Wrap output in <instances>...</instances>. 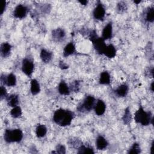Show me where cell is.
<instances>
[{"mask_svg": "<svg viewBox=\"0 0 154 154\" xmlns=\"http://www.w3.org/2000/svg\"><path fill=\"white\" fill-rule=\"evenodd\" d=\"M74 117V114L70 110L58 109L54 114L53 120L61 126H69Z\"/></svg>", "mask_w": 154, "mask_h": 154, "instance_id": "6da1fadb", "label": "cell"}, {"mask_svg": "<svg viewBox=\"0 0 154 154\" xmlns=\"http://www.w3.org/2000/svg\"><path fill=\"white\" fill-rule=\"evenodd\" d=\"M134 119L137 123H140L143 126H147L152 122V117L150 112H146L142 107H140L136 111Z\"/></svg>", "mask_w": 154, "mask_h": 154, "instance_id": "7a4b0ae2", "label": "cell"}, {"mask_svg": "<svg viewBox=\"0 0 154 154\" xmlns=\"http://www.w3.org/2000/svg\"><path fill=\"white\" fill-rule=\"evenodd\" d=\"M90 39L93 44L94 48L96 52L99 54H102L106 46L105 40L102 37H99L95 30H93L90 34Z\"/></svg>", "mask_w": 154, "mask_h": 154, "instance_id": "3957f363", "label": "cell"}, {"mask_svg": "<svg viewBox=\"0 0 154 154\" xmlns=\"http://www.w3.org/2000/svg\"><path fill=\"white\" fill-rule=\"evenodd\" d=\"M23 134L20 129H15L13 130L6 129L4 133V140L7 143L19 142L22 140Z\"/></svg>", "mask_w": 154, "mask_h": 154, "instance_id": "277c9868", "label": "cell"}, {"mask_svg": "<svg viewBox=\"0 0 154 154\" xmlns=\"http://www.w3.org/2000/svg\"><path fill=\"white\" fill-rule=\"evenodd\" d=\"M94 97L91 96H88L84 99L82 105L78 107V109L81 111L83 110L90 111L93 109V107H94Z\"/></svg>", "mask_w": 154, "mask_h": 154, "instance_id": "5b68a950", "label": "cell"}, {"mask_svg": "<svg viewBox=\"0 0 154 154\" xmlns=\"http://www.w3.org/2000/svg\"><path fill=\"white\" fill-rule=\"evenodd\" d=\"M34 67V65L31 60L28 58L23 60L22 63V70L26 75L30 76L33 72Z\"/></svg>", "mask_w": 154, "mask_h": 154, "instance_id": "8992f818", "label": "cell"}, {"mask_svg": "<svg viewBox=\"0 0 154 154\" xmlns=\"http://www.w3.org/2000/svg\"><path fill=\"white\" fill-rule=\"evenodd\" d=\"M93 14L96 19L99 20H103L105 14V10L103 5L100 2H98L97 6L96 7L93 11Z\"/></svg>", "mask_w": 154, "mask_h": 154, "instance_id": "52a82bcc", "label": "cell"}, {"mask_svg": "<svg viewBox=\"0 0 154 154\" xmlns=\"http://www.w3.org/2000/svg\"><path fill=\"white\" fill-rule=\"evenodd\" d=\"M27 11L28 8L26 6L22 4H19L16 7L13 12V15L16 18L22 19L26 16Z\"/></svg>", "mask_w": 154, "mask_h": 154, "instance_id": "ba28073f", "label": "cell"}, {"mask_svg": "<svg viewBox=\"0 0 154 154\" xmlns=\"http://www.w3.org/2000/svg\"><path fill=\"white\" fill-rule=\"evenodd\" d=\"M112 23L109 22L103 28L102 31V38L105 40L110 39L112 37Z\"/></svg>", "mask_w": 154, "mask_h": 154, "instance_id": "9c48e42d", "label": "cell"}, {"mask_svg": "<svg viewBox=\"0 0 154 154\" xmlns=\"http://www.w3.org/2000/svg\"><path fill=\"white\" fill-rule=\"evenodd\" d=\"M106 109V105L103 101L98 100L96 104L94 105L95 113L98 116H102L104 114Z\"/></svg>", "mask_w": 154, "mask_h": 154, "instance_id": "30bf717a", "label": "cell"}, {"mask_svg": "<svg viewBox=\"0 0 154 154\" xmlns=\"http://www.w3.org/2000/svg\"><path fill=\"white\" fill-rule=\"evenodd\" d=\"M53 38L58 42L62 40L65 37V32L61 28H57L54 29L52 32Z\"/></svg>", "mask_w": 154, "mask_h": 154, "instance_id": "8fae6325", "label": "cell"}, {"mask_svg": "<svg viewBox=\"0 0 154 154\" xmlns=\"http://www.w3.org/2000/svg\"><path fill=\"white\" fill-rule=\"evenodd\" d=\"M1 82H4V84H6L9 87L14 86L16 83V76L13 73H10L7 76H5L4 80H1Z\"/></svg>", "mask_w": 154, "mask_h": 154, "instance_id": "7c38bea8", "label": "cell"}, {"mask_svg": "<svg viewBox=\"0 0 154 154\" xmlns=\"http://www.w3.org/2000/svg\"><path fill=\"white\" fill-rule=\"evenodd\" d=\"M103 54L106 57L112 58H114L116 55V49L112 45H109L106 46Z\"/></svg>", "mask_w": 154, "mask_h": 154, "instance_id": "4fadbf2b", "label": "cell"}, {"mask_svg": "<svg viewBox=\"0 0 154 154\" xmlns=\"http://www.w3.org/2000/svg\"><path fill=\"white\" fill-rule=\"evenodd\" d=\"M96 144V147L99 150H103L105 149L108 146L107 141L101 135H99L97 138Z\"/></svg>", "mask_w": 154, "mask_h": 154, "instance_id": "5bb4252c", "label": "cell"}, {"mask_svg": "<svg viewBox=\"0 0 154 154\" xmlns=\"http://www.w3.org/2000/svg\"><path fill=\"white\" fill-rule=\"evenodd\" d=\"M11 49V46L7 42L3 43L1 47V53L2 57H7L9 55Z\"/></svg>", "mask_w": 154, "mask_h": 154, "instance_id": "9a60e30c", "label": "cell"}, {"mask_svg": "<svg viewBox=\"0 0 154 154\" xmlns=\"http://www.w3.org/2000/svg\"><path fill=\"white\" fill-rule=\"evenodd\" d=\"M75 51V46L72 42L69 43L64 48L63 51L64 57H68L73 54Z\"/></svg>", "mask_w": 154, "mask_h": 154, "instance_id": "2e32d148", "label": "cell"}, {"mask_svg": "<svg viewBox=\"0 0 154 154\" xmlns=\"http://www.w3.org/2000/svg\"><path fill=\"white\" fill-rule=\"evenodd\" d=\"M52 54L49 51L45 49H42L40 52V58L43 61V62L45 63H49L52 59Z\"/></svg>", "mask_w": 154, "mask_h": 154, "instance_id": "e0dca14e", "label": "cell"}, {"mask_svg": "<svg viewBox=\"0 0 154 154\" xmlns=\"http://www.w3.org/2000/svg\"><path fill=\"white\" fill-rule=\"evenodd\" d=\"M99 83L103 85H108L110 83V75L108 72L105 71L100 73Z\"/></svg>", "mask_w": 154, "mask_h": 154, "instance_id": "ac0fdd59", "label": "cell"}, {"mask_svg": "<svg viewBox=\"0 0 154 154\" xmlns=\"http://www.w3.org/2000/svg\"><path fill=\"white\" fill-rule=\"evenodd\" d=\"M58 91L62 95H69L70 94V90L66 83L62 81L58 85Z\"/></svg>", "mask_w": 154, "mask_h": 154, "instance_id": "d6986e66", "label": "cell"}, {"mask_svg": "<svg viewBox=\"0 0 154 154\" xmlns=\"http://www.w3.org/2000/svg\"><path fill=\"white\" fill-rule=\"evenodd\" d=\"M40 91V84L35 79H33L31 81V92L33 95H35L38 94Z\"/></svg>", "mask_w": 154, "mask_h": 154, "instance_id": "ffe728a7", "label": "cell"}, {"mask_svg": "<svg viewBox=\"0 0 154 154\" xmlns=\"http://www.w3.org/2000/svg\"><path fill=\"white\" fill-rule=\"evenodd\" d=\"M7 103L9 106L12 107H15L17 106L19 103V97L16 94H11L9 96L7 97Z\"/></svg>", "mask_w": 154, "mask_h": 154, "instance_id": "44dd1931", "label": "cell"}, {"mask_svg": "<svg viewBox=\"0 0 154 154\" xmlns=\"http://www.w3.org/2000/svg\"><path fill=\"white\" fill-rule=\"evenodd\" d=\"M116 93L120 97H125L128 93V87L126 84H122L116 89Z\"/></svg>", "mask_w": 154, "mask_h": 154, "instance_id": "7402d4cb", "label": "cell"}, {"mask_svg": "<svg viewBox=\"0 0 154 154\" xmlns=\"http://www.w3.org/2000/svg\"><path fill=\"white\" fill-rule=\"evenodd\" d=\"M47 132V128L44 125H38L36 128L35 133L38 137H44Z\"/></svg>", "mask_w": 154, "mask_h": 154, "instance_id": "603a6c76", "label": "cell"}, {"mask_svg": "<svg viewBox=\"0 0 154 154\" xmlns=\"http://www.w3.org/2000/svg\"><path fill=\"white\" fill-rule=\"evenodd\" d=\"M10 114L14 118L19 117L22 115V109L20 107L18 106L13 107L10 111Z\"/></svg>", "mask_w": 154, "mask_h": 154, "instance_id": "cb8c5ba5", "label": "cell"}, {"mask_svg": "<svg viewBox=\"0 0 154 154\" xmlns=\"http://www.w3.org/2000/svg\"><path fill=\"white\" fill-rule=\"evenodd\" d=\"M146 20L150 22H153L154 20V9L153 7H150L147 13L146 16Z\"/></svg>", "mask_w": 154, "mask_h": 154, "instance_id": "d4e9b609", "label": "cell"}, {"mask_svg": "<svg viewBox=\"0 0 154 154\" xmlns=\"http://www.w3.org/2000/svg\"><path fill=\"white\" fill-rule=\"evenodd\" d=\"M122 120L125 124H128L131 120V114L129 111V108L128 107L125 109V114L122 118Z\"/></svg>", "mask_w": 154, "mask_h": 154, "instance_id": "484cf974", "label": "cell"}, {"mask_svg": "<svg viewBox=\"0 0 154 154\" xmlns=\"http://www.w3.org/2000/svg\"><path fill=\"white\" fill-rule=\"evenodd\" d=\"M79 153H94L93 149L89 147L85 146H81L78 149Z\"/></svg>", "mask_w": 154, "mask_h": 154, "instance_id": "4316f807", "label": "cell"}, {"mask_svg": "<svg viewBox=\"0 0 154 154\" xmlns=\"http://www.w3.org/2000/svg\"><path fill=\"white\" fill-rule=\"evenodd\" d=\"M141 150H140V147L138 143H134L132 147L129 149L128 153H135L137 154L140 153Z\"/></svg>", "mask_w": 154, "mask_h": 154, "instance_id": "83f0119b", "label": "cell"}, {"mask_svg": "<svg viewBox=\"0 0 154 154\" xmlns=\"http://www.w3.org/2000/svg\"><path fill=\"white\" fill-rule=\"evenodd\" d=\"M127 9V6L126 4L124 2H120L117 4V10L120 12H122L125 11Z\"/></svg>", "mask_w": 154, "mask_h": 154, "instance_id": "f1b7e54d", "label": "cell"}, {"mask_svg": "<svg viewBox=\"0 0 154 154\" xmlns=\"http://www.w3.org/2000/svg\"><path fill=\"white\" fill-rule=\"evenodd\" d=\"M7 90L6 88L4 87V86H1V89H0V96H1V99H2L5 97H7Z\"/></svg>", "mask_w": 154, "mask_h": 154, "instance_id": "f546056e", "label": "cell"}, {"mask_svg": "<svg viewBox=\"0 0 154 154\" xmlns=\"http://www.w3.org/2000/svg\"><path fill=\"white\" fill-rule=\"evenodd\" d=\"M56 149H57L56 152L58 153H66V149H65L64 146L61 144H58L57 146Z\"/></svg>", "mask_w": 154, "mask_h": 154, "instance_id": "4dcf8cb0", "label": "cell"}, {"mask_svg": "<svg viewBox=\"0 0 154 154\" xmlns=\"http://www.w3.org/2000/svg\"><path fill=\"white\" fill-rule=\"evenodd\" d=\"M79 87V82L78 81H75L72 86V89H73L74 91H77L78 90V88Z\"/></svg>", "mask_w": 154, "mask_h": 154, "instance_id": "1f68e13d", "label": "cell"}, {"mask_svg": "<svg viewBox=\"0 0 154 154\" xmlns=\"http://www.w3.org/2000/svg\"><path fill=\"white\" fill-rule=\"evenodd\" d=\"M2 10H1V14H2L4 11H5V8H6V1H2Z\"/></svg>", "mask_w": 154, "mask_h": 154, "instance_id": "d6a6232c", "label": "cell"}, {"mask_svg": "<svg viewBox=\"0 0 154 154\" xmlns=\"http://www.w3.org/2000/svg\"><path fill=\"white\" fill-rule=\"evenodd\" d=\"M79 3H81L83 5H85L88 3L87 1H79Z\"/></svg>", "mask_w": 154, "mask_h": 154, "instance_id": "836d02e7", "label": "cell"}, {"mask_svg": "<svg viewBox=\"0 0 154 154\" xmlns=\"http://www.w3.org/2000/svg\"><path fill=\"white\" fill-rule=\"evenodd\" d=\"M150 88H151V90L153 91V82H152L151 84V85H150Z\"/></svg>", "mask_w": 154, "mask_h": 154, "instance_id": "e575fe53", "label": "cell"}, {"mask_svg": "<svg viewBox=\"0 0 154 154\" xmlns=\"http://www.w3.org/2000/svg\"><path fill=\"white\" fill-rule=\"evenodd\" d=\"M134 2H135V4H139V3L140 2V1H134Z\"/></svg>", "mask_w": 154, "mask_h": 154, "instance_id": "d590c367", "label": "cell"}]
</instances>
